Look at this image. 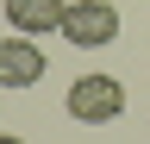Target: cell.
Returning a JSON list of instances; mask_svg holds the SVG:
<instances>
[{
    "label": "cell",
    "mask_w": 150,
    "mask_h": 144,
    "mask_svg": "<svg viewBox=\"0 0 150 144\" xmlns=\"http://www.w3.org/2000/svg\"><path fill=\"white\" fill-rule=\"evenodd\" d=\"M63 6H69V0H6V25L19 31V38L63 31Z\"/></svg>",
    "instance_id": "4"
},
{
    "label": "cell",
    "mask_w": 150,
    "mask_h": 144,
    "mask_svg": "<svg viewBox=\"0 0 150 144\" xmlns=\"http://www.w3.org/2000/svg\"><path fill=\"white\" fill-rule=\"evenodd\" d=\"M125 113V82L119 75H75L69 82V119L81 125H106Z\"/></svg>",
    "instance_id": "1"
},
{
    "label": "cell",
    "mask_w": 150,
    "mask_h": 144,
    "mask_svg": "<svg viewBox=\"0 0 150 144\" xmlns=\"http://www.w3.org/2000/svg\"><path fill=\"white\" fill-rule=\"evenodd\" d=\"M63 38L75 50H100L119 38V6L112 0H69L63 6Z\"/></svg>",
    "instance_id": "2"
},
{
    "label": "cell",
    "mask_w": 150,
    "mask_h": 144,
    "mask_svg": "<svg viewBox=\"0 0 150 144\" xmlns=\"http://www.w3.org/2000/svg\"><path fill=\"white\" fill-rule=\"evenodd\" d=\"M44 82V44L38 38H0V88Z\"/></svg>",
    "instance_id": "3"
},
{
    "label": "cell",
    "mask_w": 150,
    "mask_h": 144,
    "mask_svg": "<svg viewBox=\"0 0 150 144\" xmlns=\"http://www.w3.org/2000/svg\"><path fill=\"white\" fill-rule=\"evenodd\" d=\"M0 144H25V138H19V132H0Z\"/></svg>",
    "instance_id": "5"
}]
</instances>
